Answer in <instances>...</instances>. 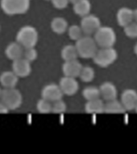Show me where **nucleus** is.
Listing matches in <instances>:
<instances>
[{
    "label": "nucleus",
    "instance_id": "obj_13",
    "mask_svg": "<svg viewBox=\"0 0 137 154\" xmlns=\"http://www.w3.org/2000/svg\"><path fill=\"white\" fill-rule=\"evenodd\" d=\"M100 96L103 97V100L106 101L111 100L117 98L118 91L116 88V85L111 82H104L99 87Z\"/></svg>",
    "mask_w": 137,
    "mask_h": 154
},
{
    "label": "nucleus",
    "instance_id": "obj_18",
    "mask_svg": "<svg viewBox=\"0 0 137 154\" xmlns=\"http://www.w3.org/2000/svg\"><path fill=\"white\" fill-rule=\"evenodd\" d=\"M125 112L126 109L122 103L116 99L106 101V103H104V112L109 114H119L124 113Z\"/></svg>",
    "mask_w": 137,
    "mask_h": 154
},
{
    "label": "nucleus",
    "instance_id": "obj_32",
    "mask_svg": "<svg viewBox=\"0 0 137 154\" xmlns=\"http://www.w3.org/2000/svg\"><path fill=\"white\" fill-rule=\"evenodd\" d=\"M78 1H79V0H69V2H71L73 4H74V3L77 2Z\"/></svg>",
    "mask_w": 137,
    "mask_h": 154
},
{
    "label": "nucleus",
    "instance_id": "obj_31",
    "mask_svg": "<svg viewBox=\"0 0 137 154\" xmlns=\"http://www.w3.org/2000/svg\"><path fill=\"white\" fill-rule=\"evenodd\" d=\"M133 20L137 23V9L133 11Z\"/></svg>",
    "mask_w": 137,
    "mask_h": 154
},
{
    "label": "nucleus",
    "instance_id": "obj_1",
    "mask_svg": "<svg viewBox=\"0 0 137 154\" xmlns=\"http://www.w3.org/2000/svg\"><path fill=\"white\" fill-rule=\"evenodd\" d=\"M38 39V31L34 26L30 25L22 26L17 32L16 42L24 48H35Z\"/></svg>",
    "mask_w": 137,
    "mask_h": 154
},
{
    "label": "nucleus",
    "instance_id": "obj_6",
    "mask_svg": "<svg viewBox=\"0 0 137 154\" xmlns=\"http://www.w3.org/2000/svg\"><path fill=\"white\" fill-rule=\"evenodd\" d=\"M118 58V53L112 48H101L92 58L95 64L101 67H107L115 63Z\"/></svg>",
    "mask_w": 137,
    "mask_h": 154
},
{
    "label": "nucleus",
    "instance_id": "obj_36",
    "mask_svg": "<svg viewBox=\"0 0 137 154\" xmlns=\"http://www.w3.org/2000/svg\"><path fill=\"white\" fill-rule=\"evenodd\" d=\"M47 1H51V0H47Z\"/></svg>",
    "mask_w": 137,
    "mask_h": 154
},
{
    "label": "nucleus",
    "instance_id": "obj_11",
    "mask_svg": "<svg viewBox=\"0 0 137 154\" xmlns=\"http://www.w3.org/2000/svg\"><path fill=\"white\" fill-rule=\"evenodd\" d=\"M120 102L126 111L135 109L137 103V92L134 89H126L121 94Z\"/></svg>",
    "mask_w": 137,
    "mask_h": 154
},
{
    "label": "nucleus",
    "instance_id": "obj_23",
    "mask_svg": "<svg viewBox=\"0 0 137 154\" xmlns=\"http://www.w3.org/2000/svg\"><path fill=\"white\" fill-rule=\"evenodd\" d=\"M94 70L91 67H82L81 72H80L79 76L80 79H82V81L85 83H90L94 79Z\"/></svg>",
    "mask_w": 137,
    "mask_h": 154
},
{
    "label": "nucleus",
    "instance_id": "obj_35",
    "mask_svg": "<svg viewBox=\"0 0 137 154\" xmlns=\"http://www.w3.org/2000/svg\"><path fill=\"white\" fill-rule=\"evenodd\" d=\"M1 93H2V89L0 88V96H1Z\"/></svg>",
    "mask_w": 137,
    "mask_h": 154
},
{
    "label": "nucleus",
    "instance_id": "obj_2",
    "mask_svg": "<svg viewBox=\"0 0 137 154\" xmlns=\"http://www.w3.org/2000/svg\"><path fill=\"white\" fill-rule=\"evenodd\" d=\"M75 47L78 56L83 59H92L98 51V45L94 38L90 35L82 36L76 40Z\"/></svg>",
    "mask_w": 137,
    "mask_h": 154
},
{
    "label": "nucleus",
    "instance_id": "obj_14",
    "mask_svg": "<svg viewBox=\"0 0 137 154\" xmlns=\"http://www.w3.org/2000/svg\"><path fill=\"white\" fill-rule=\"evenodd\" d=\"M24 48L19 43L13 42L7 45L5 49V55L9 60L14 61L23 57Z\"/></svg>",
    "mask_w": 137,
    "mask_h": 154
},
{
    "label": "nucleus",
    "instance_id": "obj_37",
    "mask_svg": "<svg viewBox=\"0 0 137 154\" xmlns=\"http://www.w3.org/2000/svg\"><path fill=\"white\" fill-rule=\"evenodd\" d=\"M30 1H31V0H30Z\"/></svg>",
    "mask_w": 137,
    "mask_h": 154
},
{
    "label": "nucleus",
    "instance_id": "obj_21",
    "mask_svg": "<svg viewBox=\"0 0 137 154\" xmlns=\"http://www.w3.org/2000/svg\"><path fill=\"white\" fill-rule=\"evenodd\" d=\"M60 55H61V58L65 61L77 60L78 57L76 47L75 45H72V44H68V45L65 46L61 50Z\"/></svg>",
    "mask_w": 137,
    "mask_h": 154
},
{
    "label": "nucleus",
    "instance_id": "obj_7",
    "mask_svg": "<svg viewBox=\"0 0 137 154\" xmlns=\"http://www.w3.org/2000/svg\"><path fill=\"white\" fill-rule=\"evenodd\" d=\"M80 26L83 33L86 35H91L101 26V22L97 16L89 14L82 17Z\"/></svg>",
    "mask_w": 137,
    "mask_h": 154
},
{
    "label": "nucleus",
    "instance_id": "obj_16",
    "mask_svg": "<svg viewBox=\"0 0 137 154\" xmlns=\"http://www.w3.org/2000/svg\"><path fill=\"white\" fill-rule=\"evenodd\" d=\"M19 77L12 71H6L0 75V84L5 88H15L18 84Z\"/></svg>",
    "mask_w": 137,
    "mask_h": 154
},
{
    "label": "nucleus",
    "instance_id": "obj_8",
    "mask_svg": "<svg viewBox=\"0 0 137 154\" xmlns=\"http://www.w3.org/2000/svg\"><path fill=\"white\" fill-rule=\"evenodd\" d=\"M58 85L60 87L63 95H66V96H73L77 93L79 89L78 82L73 77H62L60 79Z\"/></svg>",
    "mask_w": 137,
    "mask_h": 154
},
{
    "label": "nucleus",
    "instance_id": "obj_9",
    "mask_svg": "<svg viewBox=\"0 0 137 154\" xmlns=\"http://www.w3.org/2000/svg\"><path fill=\"white\" fill-rule=\"evenodd\" d=\"M12 72L19 78L28 76L31 72V63L23 57L14 60L12 63Z\"/></svg>",
    "mask_w": 137,
    "mask_h": 154
},
{
    "label": "nucleus",
    "instance_id": "obj_26",
    "mask_svg": "<svg viewBox=\"0 0 137 154\" xmlns=\"http://www.w3.org/2000/svg\"><path fill=\"white\" fill-rule=\"evenodd\" d=\"M67 110L66 103L60 99L52 102V112L55 114H63Z\"/></svg>",
    "mask_w": 137,
    "mask_h": 154
},
{
    "label": "nucleus",
    "instance_id": "obj_10",
    "mask_svg": "<svg viewBox=\"0 0 137 154\" xmlns=\"http://www.w3.org/2000/svg\"><path fill=\"white\" fill-rule=\"evenodd\" d=\"M41 96L50 102H54L62 98L63 93L58 84L52 83L44 87L41 91Z\"/></svg>",
    "mask_w": 137,
    "mask_h": 154
},
{
    "label": "nucleus",
    "instance_id": "obj_25",
    "mask_svg": "<svg viewBox=\"0 0 137 154\" xmlns=\"http://www.w3.org/2000/svg\"><path fill=\"white\" fill-rule=\"evenodd\" d=\"M68 34H69V37L70 38V39L76 41L82 37L83 32H82L81 26L74 24V25H72L69 27Z\"/></svg>",
    "mask_w": 137,
    "mask_h": 154
},
{
    "label": "nucleus",
    "instance_id": "obj_24",
    "mask_svg": "<svg viewBox=\"0 0 137 154\" xmlns=\"http://www.w3.org/2000/svg\"><path fill=\"white\" fill-rule=\"evenodd\" d=\"M36 109L40 113L47 114L52 112V102L47 100L45 99L39 100L36 103Z\"/></svg>",
    "mask_w": 137,
    "mask_h": 154
},
{
    "label": "nucleus",
    "instance_id": "obj_3",
    "mask_svg": "<svg viewBox=\"0 0 137 154\" xmlns=\"http://www.w3.org/2000/svg\"><path fill=\"white\" fill-rule=\"evenodd\" d=\"M95 43L100 48H112L116 42V34L110 26H100L94 34Z\"/></svg>",
    "mask_w": 137,
    "mask_h": 154
},
{
    "label": "nucleus",
    "instance_id": "obj_34",
    "mask_svg": "<svg viewBox=\"0 0 137 154\" xmlns=\"http://www.w3.org/2000/svg\"><path fill=\"white\" fill-rule=\"evenodd\" d=\"M135 110L136 111V112H137V103H136V106H135Z\"/></svg>",
    "mask_w": 137,
    "mask_h": 154
},
{
    "label": "nucleus",
    "instance_id": "obj_27",
    "mask_svg": "<svg viewBox=\"0 0 137 154\" xmlns=\"http://www.w3.org/2000/svg\"><path fill=\"white\" fill-rule=\"evenodd\" d=\"M123 31L127 37L130 38H137V23L132 22L123 27Z\"/></svg>",
    "mask_w": 137,
    "mask_h": 154
},
{
    "label": "nucleus",
    "instance_id": "obj_33",
    "mask_svg": "<svg viewBox=\"0 0 137 154\" xmlns=\"http://www.w3.org/2000/svg\"><path fill=\"white\" fill-rule=\"evenodd\" d=\"M134 52H135V55H137V43H135V47H134Z\"/></svg>",
    "mask_w": 137,
    "mask_h": 154
},
{
    "label": "nucleus",
    "instance_id": "obj_17",
    "mask_svg": "<svg viewBox=\"0 0 137 154\" xmlns=\"http://www.w3.org/2000/svg\"><path fill=\"white\" fill-rule=\"evenodd\" d=\"M85 111L88 114H100L104 112V103L100 98L88 100L85 104Z\"/></svg>",
    "mask_w": 137,
    "mask_h": 154
},
{
    "label": "nucleus",
    "instance_id": "obj_15",
    "mask_svg": "<svg viewBox=\"0 0 137 154\" xmlns=\"http://www.w3.org/2000/svg\"><path fill=\"white\" fill-rule=\"evenodd\" d=\"M116 19L119 25L124 27L133 21V11L128 7H121L117 12Z\"/></svg>",
    "mask_w": 137,
    "mask_h": 154
},
{
    "label": "nucleus",
    "instance_id": "obj_28",
    "mask_svg": "<svg viewBox=\"0 0 137 154\" xmlns=\"http://www.w3.org/2000/svg\"><path fill=\"white\" fill-rule=\"evenodd\" d=\"M37 56H38V53H37V51L35 49V48H24L23 58H24L25 60L31 63L32 61H35Z\"/></svg>",
    "mask_w": 137,
    "mask_h": 154
},
{
    "label": "nucleus",
    "instance_id": "obj_30",
    "mask_svg": "<svg viewBox=\"0 0 137 154\" xmlns=\"http://www.w3.org/2000/svg\"><path fill=\"white\" fill-rule=\"evenodd\" d=\"M9 112V109L2 103V101H0V114H6Z\"/></svg>",
    "mask_w": 137,
    "mask_h": 154
},
{
    "label": "nucleus",
    "instance_id": "obj_22",
    "mask_svg": "<svg viewBox=\"0 0 137 154\" xmlns=\"http://www.w3.org/2000/svg\"><path fill=\"white\" fill-rule=\"evenodd\" d=\"M82 96L87 101L95 100V99L100 98V91L99 88L97 87L89 86L86 87L82 91Z\"/></svg>",
    "mask_w": 137,
    "mask_h": 154
},
{
    "label": "nucleus",
    "instance_id": "obj_12",
    "mask_svg": "<svg viewBox=\"0 0 137 154\" xmlns=\"http://www.w3.org/2000/svg\"><path fill=\"white\" fill-rule=\"evenodd\" d=\"M82 68V63L77 59V60L65 61L62 66V72L65 75V76L77 78L79 76Z\"/></svg>",
    "mask_w": 137,
    "mask_h": 154
},
{
    "label": "nucleus",
    "instance_id": "obj_4",
    "mask_svg": "<svg viewBox=\"0 0 137 154\" xmlns=\"http://www.w3.org/2000/svg\"><path fill=\"white\" fill-rule=\"evenodd\" d=\"M0 6L6 14H23L28 11L30 0H1Z\"/></svg>",
    "mask_w": 137,
    "mask_h": 154
},
{
    "label": "nucleus",
    "instance_id": "obj_5",
    "mask_svg": "<svg viewBox=\"0 0 137 154\" xmlns=\"http://www.w3.org/2000/svg\"><path fill=\"white\" fill-rule=\"evenodd\" d=\"M2 103L9 110H15L19 108L23 102V96L19 90L15 88H4L2 90L0 96Z\"/></svg>",
    "mask_w": 137,
    "mask_h": 154
},
{
    "label": "nucleus",
    "instance_id": "obj_29",
    "mask_svg": "<svg viewBox=\"0 0 137 154\" xmlns=\"http://www.w3.org/2000/svg\"><path fill=\"white\" fill-rule=\"evenodd\" d=\"M52 3L54 6L55 8L59 10L64 9L65 7H67L69 4V0H51Z\"/></svg>",
    "mask_w": 137,
    "mask_h": 154
},
{
    "label": "nucleus",
    "instance_id": "obj_19",
    "mask_svg": "<svg viewBox=\"0 0 137 154\" xmlns=\"http://www.w3.org/2000/svg\"><path fill=\"white\" fill-rule=\"evenodd\" d=\"M91 11V3L89 0H79L73 4V11L79 16H86Z\"/></svg>",
    "mask_w": 137,
    "mask_h": 154
},
{
    "label": "nucleus",
    "instance_id": "obj_20",
    "mask_svg": "<svg viewBox=\"0 0 137 154\" xmlns=\"http://www.w3.org/2000/svg\"><path fill=\"white\" fill-rule=\"evenodd\" d=\"M51 29L58 35L64 34L68 29V22L62 17H56L51 22Z\"/></svg>",
    "mask_w": 137,
    "mask_h": 154
}]
</instances>
